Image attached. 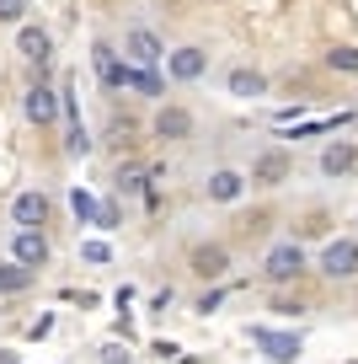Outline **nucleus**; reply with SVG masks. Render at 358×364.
Instances as JSON below:
<instances>
[{"label": "nucleus", "instance_id": "nucleus-1", "mask_svg": "<svg viewBox=\"0 0 358 364\" xmlns=\"http://www.w3.org/2000/svg\"><path fill=\"white\" fill-rule=\"evenodd\" d=\"M305 273H315V257H310L294 236L273 241V247L262 252V279H268V284H278V289H283V284H300Z\"/></svg>", "mask_w": 358, "mask_h": 364}, {"label": "nucleus", "instance_id": "nucleus-2", "mask_svg": "<svg viewBox=\"0 0 358 364\" xmlns=\"http://www.w3.org/2000/svg\"><path fill=\"white\" fill-rule=\"evenodd\" d=\"M315 273H321L326 284H353V279H358V236H353V230L321 241V252H315Z\"/></svg>", "mask_w": 358, "mask_h": 364}, {"label": "nucleus", "instance_id": "nucleus-3", "mask_svg": "<svg viewBox=\"0 0 358 364\" xmlns=\"http://www.w3.org/2000/svg\"><path fill=\"white\" fill-rule=\"evenodd\" d=\"M289 177H294V156H289L283 145H262V150H251V161H246V182L257 188V193H278Z\"/></svg>", "mask_w": 358, "mask_h": 364}, {"label": "nucleus", "instance_id": "nucleus-4", "mask_svg": "<svg viewBox=\"0 0 358 364\" xmlns=\"http://www.w3.org/2000/svg\"><path fill=\"white\" fill-rule=\"evenodd\" d=\"M192 134H198L192 107H182V102H156V113H150V139H161V145H188Z\"/></svg>", "mask_w": 358, "mask_h": 364}, {"label": "nucleus", "instance_id": "nucleus-5", "mask_svg": "<svg viewBox=\"0 0 358 364\" xmlns=\"http://www.w3.org/2000/svg\"><path fill=\"white\" fill-rule=\"evenodd\" d=\"M166 54H171V48L161 43V33L150 22H129L124 27V59H129V65L156 70V65H166Z\"/></svg>", "mask_w": 358, "mask_h": 364}, {"label": "nucleus", "instance_id": "nucleus-6", "mask_svg": "<svg viewBox=\"0 0 358 364\" xmlns=\"http://www.w3.org/2000/svg\"><path fill=\"white\" fill-rule=\"evenodd\" d=\"M246 193H251L246 166H214V171H203V198H209V204L230 209V204H241Z\"/></svg>", "mask_w": 358, "mask_h": 364}, {"label": "nucleus", "instance_id": "nucleus-7", "mask_svg": "<svg viewBox=\"0 0 358 364\" xmlns=\"http://www.w3.org/2000/svg\"><path fill=\"white\" fill-rule=\"evenodd\" d=\"M22 118L33 129H54L59 118H65V102H59V86H48V80H33V86L22 91Z\"/></svg>", "mask_w": 358, "mask_h": 364}, {"label": "nucleus", "instance_id": "nucleus-8", "mask_svg": "<svg viewBox=\"0 0 358 364\" xmlns=\"http://www.w3.org/2000/svg\"><path fill=\"white\" fill-rule=\"evenodd\" d=\"M230 247L224 241H192L188 247V273L192 279H203V284H219L224 273H230Z\"/></svg>", "mask_w": 358, "mask_h": 364}, {"label": "nucleus", "instance_id": "nucleus-9", "mask_svg": "<svg viewBox=\"0 0 358 364\" xmlns=\"http://www.w3.org/2000/svg\"><path fill=\"white\" fill-rule=\"evenodd\" d=\"M315 171H321V182H347L358 171V139H326L315 156Z\"/></svg>", "mask_w": 358, "mask_h": 364}, {"label": "nucleus", "instance_id": "nucleus-10", "mask_svg": "<svg viewBox=\"0 0 358 364\" xmlns=\"http://www.w3.org/2000/svg\"><path fill=\"white\" fill-rule=\"evenodd\" d=\"M48 215H54V198H48L43 188H22V193L11 198V230H43Z\"/></svg>", "mask_w": 358, "mask_h": 364}, {"label": "nucleus", "instance_id": "nucleus-11", "mask_svg": "<svg viewBox=\"0 0 358 364\" xmlns=\"http://www.w3.org/2000/svg\"><path fill=\"white\" fill-rule=\"evenodd\" d=\"M166 75L177 80V86H192V80H203V75H209V48H203V43L171 48V54H166Z\"/></svg>", "mask_w": 358, "mask_h": 364}, {"label": "nucleus", "instance_id": "nucleus-12", "mask_svg": "<svg viewBox=\"0 0 358 364\" xmlns=\"http://www.w3.org/2000/svg\"><path fill=\"white\" fill-rule=\"evenodd\" d=\"M91 70H97V86L118 97V80H124V54H118L107 38H91Z\"/></svg>", "mask_w": 358, "mask_h": 364}, {"label": "nucleus", "instance_id": "nucleus-13", "mask_svg": "<svg viewBox=\"0 0 358 364\" xmlns=\"http://www.w3.org/2000/svg\"><path fill=\"white\" fill-rule=\"evenodd\" d=\"M16 54H22L27 65L43 70L48 59H54V33H48V27H38V22H22V27H16Z\"/></svg>", "mask_w": 358, "mask_h": 364}, {"label": "nucleus", "instance_id": "nucleus-14", "mask_svg": "<svg viewBox=\"0 0 358 364\" xmlns=\"http://www.w3.org/2000/svg\"><path fill=\"white\" fill-rule=\"evenodd\" d=\"M11 257L22 262V268H48V257H54V247H48L43 230H11Z\"/></svg>", "mask_w": 358, "mask_h": 364}, {"label": "nucleus", "instance_id": "nucleus-15", "mask_svg": "<svg viewBox=\"0 0 358 364\" xmlns=\"http://www.w3.org/2000/svg\"><path fill=\"white\" fill-rule=\"evenodd\" d=\"M224 97H235V102H257V97H268V75L251 70V65L224 70Z\"/></svg>", "mask_w": 358, "mask_h": 364}, {"label": "nucleus", "instance_id": "nucleus-16", "mask_svg": "<svg viewBox=\"0 0 358 364\" xmlns=\"http://www.w3.org/2000/svg\"><path fill=\"white\" fill-rule=\"evenodd\" d=\"M118 91H134V97H145V102H166V86H161L156 70H139L124 59V80H118Z\"/></svg>", "mask_w": 358, "mask_h": 364}, {"label": "nucleus", "instance_id": "nucleus-17", "mask_svg": "<svg viewBox=\"0 0 358 364\" xmlns=\"http://www.w3.org/2000/svg\"><path fill=\"white\" fill-rule=\"evenodd\" d=\"M251 338L268 348V359H273V364H294V359H300V338H283V332H268V327H257Z\"/></svg>", "mask_w": 358, "mask_h": 364}, {"label": "nucleus", "instance_id": "nucleus-18", "mask_svg": "<svg viewBox=\"0 0 358 364\" xmlns=\"http://www.w3.org/2000/svg\"><path fill=\"white\" fill-rule=\"evenodd\" d=\"M33 279H38V273H33V268H22L16 257L0 262V295H27V289H33Z\"/></svg>", "mask_w": 358, "mask_h": 364}, {"label": "nucleus", "instance_id": "nucleus-19", "mask_svg": "<svg viewBox=\"0 0 358 364\" xmlns=\"http://www.w3.org/2000/svg\"><path fill=\"white\" fill-rule=\"evenodd\" d=\"M112 182H118V193H124V198H145L150 188H156V182H150V166H118Z\"/></svg>", "mask_w": 358, "mask_h": 364}, {"label": "nucleus", "instance_id": "nucleus-20", "mask_svg": "<svg viewBox=\"0 0 358 364\" xmlns=\"http://www.w3.org/2000/svg\"><path fill=\"white\" fill-rule=\"evenodd\" d=\"M321 65L332 70V75H358V43H332L321 54Z\"/></svg>", "mask_w": 358, "mask_h": 364}, {"label": "nucleus", "instance_id": "nucleus-21", "mask_svg": "<svg viewBox=\"0 0 358 364\" xmlns=\"http://www.w3.org/2000/svg\"><path fill=\"white\" fill-rule=\"evenodd\" d=\"M107 145H139V124L124 113H112L107 118Z\"/></svg>", "mask_w": 358, "mask_h": 364}, {"label": "nucleus", "instance_id": "nucleus-22", "mask_svg": "<svg viewBox=\"0 0 358 364\" xmlns=\"http://www.w3.org/2000/svg\"><path fill=\"white\" fill-rule=\"evenodd\" d=\"M305 311H310V300H305V295H278V300H273V316H283V321L305 316Z\"/></svg>", "mask_w": 358, "mask_h": 364}, {"label": "nucleus", "instance_id": "nucleus-23", "mask_svg": "<svg viewBox=\"0 0 358 364\" xmlns=\"http://www.w3.org/2000/svg\"><path fill=\"white\" fill-rule=\"evenodd\" d=\"M27 16V0H0V27H22Z\"/></svg>", "mask_w": 358, "mask_h": 364}, {"label": "nucleus", "instance_id": "nucleus-24", "mask_svg": "<svg viewBox=\"0 0 358 364\" xmlns=\"http://www.w3.org/2000/svg\"><path fill=\"white\" fill-rule=\"evenodd\" d=\"M219 300H224V289H203V295L192 300V311H198V316H214V311H219Z\"/></svg>", "mask_w": 358, "mask_h": 364}, {"label": "nucleus", "instance_id": "nucleus-25", "mask_svg": "<svg viewBox=\"0 0 358 364\" xmlns=\"http://www.w3.org/2000/svg\"><path fill=\"white\" fill-rule=\"evenodd\" d=\"M70 204H75V215H80V220H102V215H97V204H91V193H86V188H75V193H70Z\"/></svg>", "mask_w": 358, "mask_h": 364}, {"label": "nucleus", "instance_id": "nucleus-26", "mask_svg": "<svg viewBox=\"0 0 358 364\" xmlns=\"http://www.w3.org/2000/svg\"><path fill=\"white\" fill-rule=\"evenodd\" d=\"M134 359V353L124 348V343H107V348H102V364H129Z\"/></svg>", "mask_w": 358, "mask_h": 364}, {"label": "nucleus", "instance_id": "nucleus-27", "mask_svg": "<svg viewBox=\"0 0 358 364\" xmlns=\"http://www.w3.org/2000/svg\"><path fill=\"white\" fill-rule=\"evenodd\" d=\"M80 257H86V262H107V257H112V252H107V247H102V241H86V247H80Z\"/></svg>", "mask_w": 358, "mask_h": 364}, {"label": "nucleus", "instance_id": "nucleus-28", "mask_svg": "<svg viewBox=\"0 0 358 364\" xmlns=\"http://www.w3.org/2000/svg\"><path fill=\"white\" fill-rule=\"evenodd\" d=\"M353 236H358V215H353Z\"/></svg>", "mask_w": 358, "mask_h": 364}, {"label": "nucleus", "instance_id": "nucleus-29", "mask_svg": "<svg viewBox=\"0 0 358 364\" xmlns=\"http://www.w3.org/2000/svg\"><path fill=\"white\" fill-rule=\"evenodd\" d=\"M353 311H358V306H353Z\"/></svg>", "mask_w": 358, "mask_h": 364}]
</instances>
